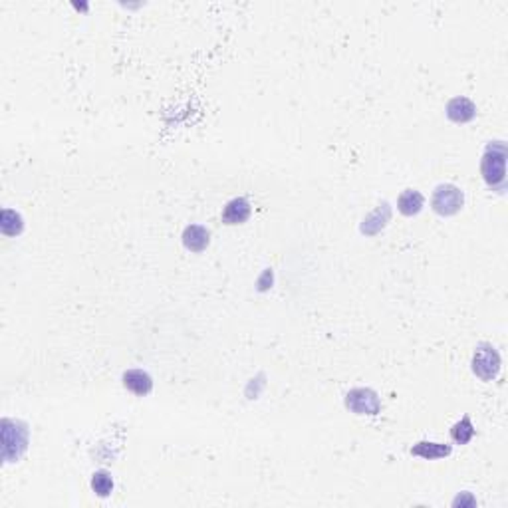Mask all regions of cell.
I'll list each match as a JSON object with an SVG mask.
<instances>
[{"label":"cell","instance_id":"9","mask_svg":"<svg viewBox=\"0 0 508 508\" xmlns=\"http://www.w3.org/2000/svg\"><path fill=\"white\" fill-rule=\"evenodd\" d=\"M477 115V105L469 98H453L447 103V118L455 123H467Z\"/></svg>","mask_w":508,"mask_h":508},{"label":"cell","instance_id":"3","mask_svg":"<svg viewBox=\"0 0 508 508\" xmlns=\"http://www.w3.org/2000/svg\"><path fill=\"white\" fill-rule=\"evenodd\" d=\"M465 204V195L457 185H451V183H445V185H439L435 189L433 193V201H431V207L437 214L441 217H453L462 209Z\"/></svg>","mask_w":508,"mask_h":508},{"label":"cell","instance_id":"7","mask_svg":"<svg viewBox=\"0 0 508 508\" xmlns=\"http://www.w3.org/2000/svg\"><path fill=\"white\" fill-rule=\"evenodd\" d=\"M211 242V232L203 224H189L183 231V244L191 252H203Z\"/></svg>","mask_w":508,"mask_h":508},{"label":"cell","instance_id":"13","mask_svg":"<svg viewBox=\"0 0 508 508\" xmlns=\"http://www.w3.org/2000/svg\"><path fill=\"white\" fill-rule=\"evenodd\" d=\"M388 207H389L388 203H381L378 207V209H375V211H373V213H371L370 217H368V219H363V224H361V232H366V234H378V232L381 231V229H383V227H385V224H388V221H389V214H391V213L383 214V217H381V213H383V211H385Z\"/></svg>","mask_w":508,"mask_h":508},{"label":"cell","instance_id":"1","mask_svg":"<svg viewBox=\"0 0 508 508\" xmlns=\"http://www.w3.org/2000/svg\"><path fill=\"white\" fill-rule=\"evenodd\" d=\"M507 157L508 149L504 141H490L484 149L481 171L490 187H504L507 183Z\"/></svg>","mask_w":508,"mask_h":508},{"label":"cell","instance_id":"15","mask_svg":"<svg viewBox=\"0 0 508 508\" xmlns=\"http://www.w3.org/2000/svg\"><path fill=\"white\" fill-rule=\"evenodd\" d=\"M92 490L98 497H110L113 490V479L108 471H95L92 477Z\"/></svg>","mask_w":508,"mask_h":508},{"label":"cell","instance_id":"4","mask_svg":"<svg viewBox=\"0 0 508 508\" xmlns=\"http://www.w3.org/2000/svg\"><path fill=\"white\" fill-rule=\"evenodd\" d=\"M472 371H475L477 378H481L482 381H490V379H494L499 375L500 356L492 343H481V346H477L475 356H472Z\"/></svg>","mask_w":508,"mask_h":508},{"label":"cell","instance_id":"5","mask_svg":"<svg viewBox=\"0 0 508 508\" xmlns=\"http://www.w3.org/2000/svg\"><path fill=\"white\" fill-rule=\"evenodd\" d=\"M346 407L356 415H378L381 411V401L373 389L356 388L346 395Z\"/></svg>","mask_w":508,"mask_h":508},{"label":"cell","instance_id":"10","mask_svg":"<svg viewBox=\"0 0 508 508\" xmlns=\"http://www.w3.org/2000/svg\"><path fill=\"white\" fill-rule=\"evenodd\" d=\"M451 445L443 443H431V441H419L417 445H413L411 453L415 457H421L425 461H437V459H445L451 455Z\"/></svg>","mask_w":508,"mask_h":508},{"label":"cell","instance_id":"6","mask_svg":"<svg viewBox=\"0 0 508 508\" xmlns=\"http://www.w3.org/2000/svg\"><path fill=\"white\" fill-rule=\"evenodd\" d=\"M250 213H252V207L244 199V197H237L227 203L224 211H222V222L224 224H242V222L249 221Z\"/></svg>","mask_w":508,"mask_h":508},{"label":"cell","instance_id":"12","mask_svg":"<svg viewBox=\"0 0 508 508\" xmlns=\"http://www.w3.org/2000/svg\"><path fill=\"white\" fill-rule=\"evenodd\" d=\"M0 229H2V232L6 237H19L22 229H24V221H22V217L16 211L2 209V213H0Z\"/></svg>","mask_w":508,"mask_h":508},{"label":"cell","instance_id":"14","mask_svg":"<svg viewBox=\"0 0 508 508\" xmlns=\"http://www.w3.org/2000/svg\"><path fill=\"white\" fill-rule=\"evenodd\" d=\"M451 437H453L455 443H469L472 437H475V427H472L471 419H469V417H462L461 421H457V423L451 427Z\"/></svg>","mask_w":508,"mask_h":508},{"label":"cell","instance_id":"2","mask_svg":"<svg viewBox=\"0 0 508 508\" xmlns=\"http://www.w3.org/2000/svg\"><path fill=\"white\" fill-rule=\"evenodd\" d=\"M28 447V425L19 419L2 421V459L6 462L19 461Z\"/></svg>","mask_w":508,"mask_h":508},{"label":"cell","instance_id":"8","mask_svg":"<svg viewBox=\"0 0 508 508\" xmlns=\"http://www.w3.org/2000/svg\"><path fill=\"white\" fill-rule=\"evenodd\" d=\"M123 385L130 389L131 393H135L139 398L151 393L153 389V379L147 371L143 370H128L123 373Z\"/></svg>","mask_w":508,"mask_h":508},{"label":"cell","instance_id":"11","mask_svg":"<svg viewBox=\"0 0 508 508\" xmlns=\"http://www.w3.org/2000/svg\"><path fill=\"white\" fill-rule=\"evenodd\" d=\"M423 203H425L423 195L419 193V191H415V189H407V191H403V193L399 195L398 209L401 214H405V217H413V214L421 213Z\"/></svg>","mask_w":508,"mask_h":508}]
</instances>
